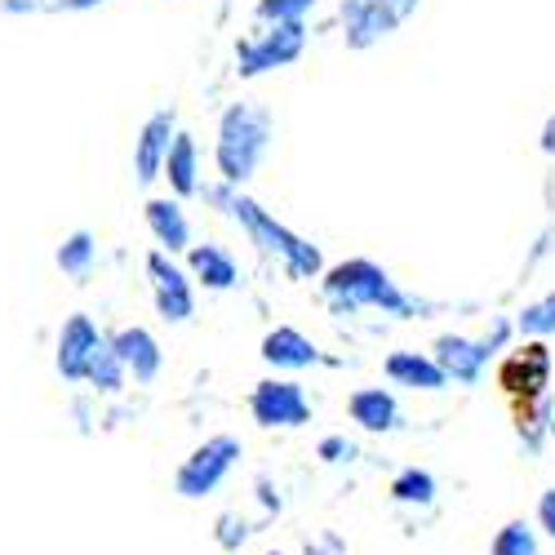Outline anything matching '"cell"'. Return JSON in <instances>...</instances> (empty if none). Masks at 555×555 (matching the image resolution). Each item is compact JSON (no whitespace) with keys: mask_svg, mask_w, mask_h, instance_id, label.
Listing matches in <instances>:
<instances>
[{"mask_svg":"<svg viewBox=\"0 0 555 555\" xmlns=\"http://www.w3.org/2000/svg\"><path fill=\"white\" fill-rule=\"evenodd\" d=\"M267 147V116L254 107H231L222 116V143H218V165L227 182H241L254 173L258 156Z\"/></svg>","mask_w":555,"mask_h":555,"instance_id":"1","label":"cell"},{"mask_svg":"<svg viewBox=\"0 0 555 555\" xmlns=\"http://www.w3.org/2000/svg\"><path fill=\"white\" fill-rule=\"evenodd\" d=\"M330 298L338 307H387V311H409V302L396 294V285L387 281V275L374 267V262H347V267H334L330 271Z\"/></svg>","mask_w":555,"mask_h":555,"instance_id":"2","label":"cell"},{"mask_svg":"<svg viewBox=\"0 0 555 555\" xmlns=\"http://www.w3.org/2000/svg\"><path fill=\"white\" fill-rule=\"evenodd\" d=\"M236 457H241V440H236V436H214V440H205V444L178 467V476H173L178 493H182V498H205V493H214V489L222 485V476L236 467Z\"/></svg>","mask_w":555,"mask_h":555,"instance_id":"3","label":"cell"},{"mask_svg":"<svg viewBox=\"0 0 555 555\" xmlns=\"http://www.w3.org/2000/svg\"><path fill=\"white\" fill-rule=\"evenodd\" d=\"M231 209H236V218L254 231V236L262 241V249H275V254H285L289 258V267L294 271H302V275H315L320 271V254L307 245V241H298V236H289V231L275 222V218H267L254 201H231Z\"/></svg>","mask_w":555,"mask_h":555,"instance_id":"4","label":"cell"},{"mask_svg":"<svg viewBox=\"0 0 555 555\" xmlns=\"http://www.w3.org/2000/svg\"><path fill=\"white\" fill-rule=\"evenodd\" d=\"M546 378H551V351L542 343H525L520 351L506 356L502 369H498V383L512 391L520 404H533L542 396Z\"/></svg>","mask_w":555,"mask_h":555,"instance_id":"5","label":"cell"},{"mask_svg":"<svg viewBox=\"0 0 555 555\" xmlns=\"http://www.w3.org/2000/svg\"><path fill=\"white\" fill-rule=\"evenodd\" d=\"M249 409H254V423L262 427H302L311 418L298 383H258L249 396Z\"/></svg>","mask_w":555,"mask_h":555,"instance_id":"6","label":"cell"},{"mask_svg":"<svg viewBox=\"0 0 555 555\" xmlns=\"http://www.w3.org/2000/svg\"><path fill=\"white\" fill-rule=\"evenodd\" d=\"M147 271H152V285H156V307L169 325H182L192 315V289H188V275H182L165 254H152L147 258Z\"/></svg>","mask_w":555,"mask_h":555,"instance_id":"7","label":"cell"},{"mask_svg":"<svg viewBox=\"0 0 555 555\" xmlns=\"http://www.w3.org/2000/svg\"><path fill=\"white\" fill-rule=\"evenodd\" d=\"M107 343H112L116 360L125 364V374H133L138 383H152V378L160 374V347H156V338H152L147 330H138V325H129V330L112 334Z\"/></svg>","mask_w":555,"mask_h":555,"instance_id":"8","label":"cell"},{"mask_svg":"<svg viewBox=\"0 0 555 555\" xmlns=\"http://www.w3.org/2000/svg\"><path fill=\"white\" fill-rule=\"evenodd\" d=\"M302 50V23H281L262 44H254V50L241 54V72L254 76V72H267V67H281L289 59H298Z\"/></svg>","mask_w":555,"mask_h":555,"instance_id":"9","label":"cell"},{"mask_svg":"<svg viewBox=\"0 0 555 555\" xmlns=\"http://www.w3.org/2000/svg\"><path fill=\"white\" fill-rule=\"evenodd\" d=\"M99 347V330L89 315H72L59 338V374L63 378H85V360Z\"/></svg>","mask_w":555,"mask_h":555,"instance_id":"10","label":"cell"},{"mask_svg":"<svg viewBox=\"0 0 555 555\" xmlns=\"http://www.w3.org/2000/svg\"><path fill=\"white\" fill-rule=\"evenodd\" d=\"M169 138H173V112H156V116L143 125V138H138V156H133L138 178H143V182H152V178L160 173L165 152H169Z\"/></svg>","mask_w":555,"mask_h":555,"instance_id":"11","label":"cell"},{"mask_svg":"<svg viewBox=\"0 0 555 555\" xmlns=\"http://www.w3.org/2000/svg\"><path fill=\"white\" fill-rule=\"evenodd\" d=\"M485 351L480 343H467V338H440L436 343V364L444 378H457V383H476L480 369H485Z\"/></svg>","mask_w":555,"mask_h":555,"instance_id":"12","label":"cell"},{"mask_svg":"<svg viewBox=\"0 0 555 555\" xmlns=\"http://www.w3.org/2000/svg\"><path fill=\"white\" fill-rule=\"evenodd\" d=\"M387 378L400 383V387H423V391H440L444 387V374L431 356H418V351H396L387 356Z\"/></svg>","mask_w":555,"mask_h":555,"instance_id":"13","label":"cell"},{"mask_svg":"<svg viewBox=\"0 0 555 555\" xmlns=\"http://www.w3.org/2000/svg\"><path fill=\"white\" fill-rule=\"evenodd\" d=\"M351 423H360L364 431H391L396 427V400L383 387H364L351 396Z\"/></svg>","mask_w":555,"mask_h":555,"instance_id":"14","label":"cell"},{"mask_svg":"<svg viewBox=\"0 0 555 555\" xmlns=\"http://www.w3.org/2000/svg\"><path fill=\"white\" fill-rule=\"evenodd\" d=\"M262 356H267L275 369H307V364L320 360V351H315L298 330H275V334H267Z\"/></svg>","mask_w":555,"mask_h":555,"instance_id":"15","label":"cell"},{"mask_svg":"<svg viewBox=\"0 0 555 555\" xmlns=\"http://www.w3.org/2000/svg\"><path fill=\"white\" fill-rule=\"evenodd\" d=\"M165 169H169V182L178 196H192L196 192V143L188 133H178L169 152H165Z\"/></svg>","mask_w":555,"mask_h":555,"instance_id":"16","label":"cell"},{"mask_svg":"<svg viewBox=\"0 0 555 555\" xmlns=\"http://www.w3.org/2000/svg\"><path fill=\"white\" fill-rule=\"evenodd\" d=\"M147 222L152 231L160 236V245L173 254V249H188V218H182V209L173 201H152L147 205Z\"/></svg>","mask_w":555,"mask_h":555,"instance_id":"17","label":"cell"},{"mask_svg":"<svg viewBox=\"0 0 555 555\" xmlns=\"http://www.w3.org/2000/svg\"><path fill=\"white\" fill-rule=\"evenodd\" d=\"M85 378L94 383L99 391H107V396L125 387V364L116 360V351H112L107 338H99V347L89 351V360H85Z\"/></svg>","mask_w":555,"mask_h":555,"instance_id":"18","label":"cell"},{"mask_svg":"<svg viewBox=\"0 0 555 555\" xmlns=\"http://www.w3.org/2000/svg\"><path fill=\"white\" fill-rule=\"evenodd\" d=\"M192 271L201 275L209 289H231V285H236V262H231L218 245H201V249H192Z\"/></svg>","mask_w":555,"mask_h":555,"instance_id":"19","label":"cell"},{"mask_svg":"<svg viewBox=\"0 0 555 555\" xmlns=\"http://www.w3.org/2000/svg\"><path fill=\"white\" fill-rule=\"evenodd\" d=\"M396 23V14L383 5V0H369V5L351 10V44H369L374 36H383Z\"/></svg>","mask_w":555,"mask_h":555,"instance_id":"20","label":"cell"},{"mask_svg":"<svg viewBox=\"0 0 555 555\" xmlns=\"http://www.w3.org/2000/svg\"><path fill=\"white\" fill-rule=\"evenodd\" d=\"M391 498L396 502H409V506H427L436 498V476L423 472V467H409L391 480Z\"/></svg>","mask_w":555,"mask_h":555,"instance_id":"21","label":"cell"},{"mask_svg":"<svg viewBox=\"0 0 555 555\" xmlns=\"http://www.w3.org/2000/svg\"><path fill=\"white\" fill-rule=\"evenodd\" d=\"M493 555H538V538L525 520H512L502 525L498 538H493Z\"/></svg>","mask_w":555,"mask_h":555,"instance_id":"22","label":"cell"},{"mask_svg":"<svg viewBox=\"0 0 555 555\" xmlns=\"http://www.w3.org/2000/svg\"><path fill=\"white\" fill-rule=\"evenodd\" d=\"M520 330L525 334H538V338L555 334V294H546L542 302H533V307L520 311Z\"/></svg>","mask_w":555,"mask_h":555,"instance_id":"23","label":"cell"},{"mask_svg":"<svg viewBox=\"0 0 555 555\" xmlns=\"http://www.w3.org/2000/svg\"><path fill=\"white\" fill-rule=\"evenodd\" d=\"M89 258H94V241H89V231H76V236L59 249V267L72 271V275H80L89 267Z\"/></svg>","mask_w":555,"mask_h":555,"instance_id":"24","label":"cell"},{"mask_svg":"<svg viewBox=\"0 0 555 555\" xmlns=\"http://www.w3.org/2000/svg\"><path fill=\"white\" fill-rule=\"evenodd\" d=\"M311 5V0H262V14L275 23H298V14Z\"/></svg>","mask_w":555,"mask_h":555,"instance_id":"25","label":"cell"},{"mask_svg":"<svg viewBox=\"0 0 555 555\" xmlns=\"http://www.w3.org/2000/svg\"><path fill=\"white\" fill-rule=\"evenodd\" d=\"M218 542H222L227 551H236V546L245 542V520H236V516H222V520H218Z\"/></svg>","mask_w":555,"mask_h":555,"instance_id":"26","label":"cell"},{"mask_svg":"<svg viewBox=\"0 0 555 555\" xmlns=\"http://www.w3.org/2000/svg\"><path fill=\"white\" fill-rule=\"evenodd\" d=\"M538 525L555 538V489H546V493H542V502H538Z\"/></svg>","mask_w":555,"mask_h":555,"instance_id":"27","label":"cell"},{"mask_svg":"<svg viewBox=\"0 0 555 555\" xmlns=\"http://www.w3.org/2000/svg\"><path fill=\"white\" fill-rule=\"evenodd\" d=\"M506 334H512V325H506V320H498V325H493V334L480 343V351H485V356H489V351H498V347L506 343Z\"/></svg>","mask_w":555,"mask_h":555,"instance_id":"28","label":"cell"},{"mask_svg":"<svg viewBox=\"0 0 555 555\" xmlns=\"http://www.w3.org/2000/svg\"><path fill=\"white\" fill-rule=\"evenodd\" d=\"M347 453V440H338V436H330L325 444H320V457H325V462H338Z\"/></svg>","mask_w":555,"mask_h":555,"instance_id":"29","label":"cell"},{"mask_svg":"<svg viewBox=\"0 0 555 555\" xmlns=\"http://www.w3.org/2000/svg\"><path fill=\"white\" fill-rule=\"evenodd\" d=\"M383 5H391V14L400 18V14H409V5H413V0H383Z\"/></svg>","mask_w":555,"mask_h":555,"instance_id":"30","label":"cell"},{"mask_svg":"<svg viewBox=\"0 0 555 555\" xmlns=\"http://www.w3.org/2000/svg\"><path fill=\"white\" fill-rule=\"evenodd\" d=\"M67 10H89V5H99V0H63Z\"/></svg>","mask_w":555,"mask_h":555,"instance_id":"31","label":"cell"},{"mask_svg":"<svg viewBox=\"0 0 555 555\" xmlns=\"http://www.w3.org/2000/svg\"><path fill=\"white\" fill-rule=\"evenodd\" d=\"M546 147L555 152V120H551V129H546Z\"/></svg>","mask_w":555,"mask_h":555,"instance_id":"32","label":"cell"},{"mask_svg":"<svg viewBox=\"0 0 555 555\" xmlns=\"http://www.w3.org/2000/svg\"><path fill=\"white\" fill-rule=\"evenodd\" d=\"M271 555H281V551H271Z\"/></svg>","mask_w":555,"mask_h":555,"instance_id":"33","label":"cell"}]
</instances>
